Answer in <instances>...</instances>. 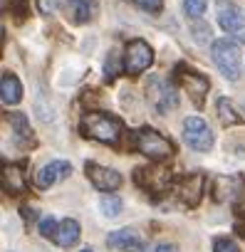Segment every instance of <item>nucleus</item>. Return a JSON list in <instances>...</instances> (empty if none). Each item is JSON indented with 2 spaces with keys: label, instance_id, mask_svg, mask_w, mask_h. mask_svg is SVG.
<instances>
[{
  "label": "nucleus",
  "instance_id": "4",
  "mask_svg": "<svg viewBox=\"0 0 245 252\" xmlns=\"http://www.w3.org/2000/svg\"><path fill=\"white\" fill-rule=\"evenodd\" d=\"M146 99L151 101V106L156 109V114H169L178 106V94L174 82H169L161 74H151L146 82Z\"/></svg>",
  "mask_w": 245,
  "mask_h": 252
},
{
  "label": "nucleus",
  "instance_id": "24",
  "mask_svg": "<svg viewBox=\"0 0 245 252\" xmlns=\"http://www.w3.org/2000/svg\"><path fill=\"white\" fill-rule=\"evenodd\" d=\"M134 3H137L139 8L149 10V13H159V10L164 8V0H134Z\"/></svg>",
  "mask_w": 245,
  "mask_h": 252
},
{
  "label": "nucleus",
  "instance_id": "13",
  "mask_svg": "<svg viewBox=\"0 0 245 252\" xmlns=\"http://www.w3.org/2000/svg\"><path fill=\"white\" fill-rule=\"evenodd\" d=\"M3 190L8 195H20L28 190L25 163H5L3 166Z\"/></svg>",
  "mask_w": 245,
  "mask_h": 252
},
{
  "label": "nucleus",
  "instance_id": "6",
  "mask_svg": "<svg viewBox=\"0 0 245 252\" xmlns=\"http://www.w3.org/2000/svg\"><path fill=\"white\" fill-rule=\"evenodd\" d=\"M154 62V50L149 47V42L144 40H132L124 50V72L129 77H137L141 72H146Z\"/></svg>",
  "mask_w": 245,
  "mask_h": 252
},
{
  "label": "nucleus",
  "instance_id": "3",
  "mask_svg": "<svg viewBox=\"0 0 245 252\" xmlns=\"http://www.w3.org/2000/svg\"><path fill=\"white\" fill-rule=\"evenodd\" d=\"M210 55H213V62L215 67L220 69V74L230 82H238L240 74H243V60H240V50L233 40L223 37V40H215L213 47H210Z\"/></svg>",
  "mask_w": 245,
  "mask_h": 252
},
{
  "label": "nucleus",
  "instance_id": "21",
  "mask_svg": "<svg viewBox=\"0 0 245 252\" xmlns=\"http://www.w3.org/2000/svg\"><path fill=\"white\" fill-rule=\"evenodd\" d=\"M213 252H240V247L230 237H215L213 240Z\"/></svg>",
  "mask_w": 245,
  "mask_h": 252
},
{
  "label": "nucleus",
  "instance_id": "9",
  "mask_svg": "<svg viewBox=\"0 0 245 252\" xmlns=\"http://www.w3.org/2000/svg\"><path fill=\"white\" fill-rule=\"evenodd\" d=\"M84 171H87V178L92 181V186H94L97 190L111 193V190H116V188L121 186V176H119L114 168H104V166H99V163H87Z\"/></svg>",
  "mask_w": 245,
  "mask_h": 252
},
{
  "label": "nucleus",
  "instance_id": "28",
  "mask_svg": "<svg viewBox=\"0 0 245 252\" xmlns=\"http://www.w3.org/2000/svg\"><path fill=\"white\" fill-rule=\"evenodd\" d=\"M20 213H23V218H25V220H28V222H30V220H35V218H37V215H35V208H30V205H25V208H23V210H20Z\"/></svg>",
  "mask_w": 245,
  "mask_h": 252
},
{
  "label": "nucleus",
  "instance_id": "17",
  "mask_svg": "<svg viewBox=\"0 0 245 252\" xmlns=\"http://www.w3.org/2000/svg\"><path fill=\"white\" fill-rule=\"evenodd\" d=\"M10 126L15 131V141L18 146H30L33 144V129H30V121L25 114H10Z\"/></svg>",
  "mask_w": 245,
  "mask_h": 252
},
{
  "label": "nucleus",
  "instance_id": "10",
  "mask_svg": "<svg viewBox=\"0 0 245 252\" xmlns=\"http://www.w3.org/2000/svg\"><path fill=\"white\" fill-rule=\"evenodd\" d=\"M203 193H206V176L203 173H191L178 186V198L186 208H196L201 203Z\"/></svg>",
  "mask_w": 245,
  "mask_h": 252
},
{
  "label": "nucleus",
  "instance_id": "25",
  "mask_svg": "<svg viewBox=\"0 0 245 252\" xmlns=\"http://www.w3.org/2000/svg\"><path fill=\"white\" fill-rule=\"evenodd\" d=\"M193 37H196V42H208L210 40V28L208 25H193Z\"/></svg>",
  "mask_w": 245,
  "mask_h": 252
},
{
  "label": "nucleus",
  "instance_id": "2",
  "mask_svg": "<svg viewBox=\"0 0 245 252\" xmlns=\"http://www.w3.org/2000/svg\"><path fill=\"white\" fill-rule=\"evenodd\" d=\"M134 149L139 154H144L149 161H166L174 154V144L164 134L151 129V126H141L134 134Z\"/></svg>",
  "mask_w": 245,
  "mask_h": 252
},
{
  "label": "nucleus",
  "instance_id": "27",
  "mask_svg": "<svg viewBox=\"0 0 245 252\" xmlns=\"http://www.w3.org/2000/svg\"><path fill=\"white\" fill-rule=\"evenodd\" d=\"M146 252H178V247H176L174 242H159V245H154V247L146 250Z\"/></svg>",
  "mask_w": 245,
  "mask_h": 252
},
{
  "label": "nucleus",
  "instance_id": "12",
  "mask_svg": "<svg viewBox=\"0 0 245 252\" xmlns=\"http://www.w3.org/2000/svg\"><path fill=\"white\" fill-rule=\"evenodd\" d=\"M106 245L114 247V250H121V252H141V250H144L141 235H139L137 230H129V227H121V230L109 232Z\"/></svg>",
  "mask_w": 245,
  "mask_h": 252
},
{
  "label": "nucleus",
  "instance_id": "22",
  "mask_svg": "<svg viewBox=\"0 0 245 252\" xmlns=\"http://www.w3.org/2000/svg\"><path fill=\"white\" fill-rule=\"evenodd\" d=\"M57 227H60V225L55 222V218H52V215H50V218H42V220H40V235H42V237H55Z\"/></svg>",
  "mask_w": 245,
  "mask_h": 252
},
{
  "label": "nucleus",
  "instance_id": "15",
  "mask_svg": "<svg viewBox=\"0 0 245 252\" xmlns=\"http://www.w3.org/2000/svg\"><path fill=\"white\" fill-rule=\"evenodd\" d=\"M0 96L8 106H15L23 99V84L13 72H3V77H0Z\"/></svg>",
  "mask_w": 245,
  "mask_h": 252
},
{
  "label": "nucleus",
  "instance_id": "11",
  "mask_svg": "<svg viewBox=\"0 0 245 252\" xmlns=\"http://www.w3.org/2000/svg\"><path fill=\"white\" fill-rule=\"evenodd\" d=\"M70 173H72V163H70V161H50V163H45V166L37 171L35 186H37V188H52L57 181L67 178Z\"/></svg>",
  "mask_w": 245,
  "mask_h": 252
},
{
  "label": "nucleus",
  "instance_id": "5",
  "mask_svg": "<svg viewBox=\"0 0 245 252\" xmlns=\"http://www.w3.org/2000/svg\"><path fill=\"white\" fill-rule=\"evenodd\" d=\"M215 13H218L220 28L245 45V13L233 3V0H218V3H215Z\"/></svg>",
  "mask_w": 245,
  "mask_h": 252
},
{
  "label": "nucleus",
  "instance_id": "18",
  "mask_svg": "<svg viewBox=\"0 0 245 252\" xmlns=\"http://www.w3.org/2000/svg\"><path fill=\"white\" fill-rule=\"evenodd\" d=\"M218 119L223 121V126H235V124H240L243 119L235 114V109H233V104L228 101V99H218Z\"/></svg>",
  "mask_w": 245,
  "mask_h": 252
},
{
  "label": "nucleus",
  "instance_id": "26",
  "mask_svg": "<svg viewBox=\"0 0 245 252\" xmlns=\"http://www.w3.org/2000/svg\"><path fill=\"white\" fill-rule=\"evenodd\" d=\"M37 8H40L42 15H50L60 8V0H37Z\"/></svg>",
  "mask_w": 245,
  "mask_h": 252
},
{
  "label": "nucleus",
  "instance_id": "23",
  "mask_svg": "<svg viewBox=\"0 0 245 252\" xmlns=\"http://www.w3.org/2000/svg\"><path fill=\"white\" fill-rule=\"evenodd\" d=\"M28 10H30V0H10V13L15 15V18H25L28 15Z\"/></svg>",
  "mask_w": 245,
  "mask_h": 252
},
{
  "label": "nucleus",
  "instance_id": "1",
  "mask_svg": "<svg viewBox=\"0 0 245 252\" xmlns=\"http://www.w3.org/2000/svg\"><path fill=\"white\" fill-rule=\"evenodd\" d=\"M82 134L99 141V144H109V146H116L121 134H124V124L121 119L111 116V114H104V111H89L82 116Z\"/></svg>",
  "mask_w": 245,
  "mask_h": 252
},
{
  "label": "nucleus",
  "instance_id": "16",
  "mask_svg": "<svg viewBox=\"0 0 245 252\" xmlns=\"http://www.w3.org/2000/svg\"><path fill=\"white\" fill-rule=\"evenodd\" d=\"M52 240H55L60 247H72V245H77V240H79V222L72 220V218L62 220Z\"/></svg>",
  "mask_w": 245,
  "mask_h": 252
},
{
  "label": "nucleus",
  "instance_id": "20",
  "mask_svg": "<svg viewBox=\"0 0 245 252\" xmlns=\"http://www.w3.org/2000/svg\"><path fill=\"white\" fill-rule=\"evenodd\" d=\"M183 10L191 20H198L206 13V0H183Z\"/></svg>",
  "mask_w": 245,
  "mask_h": 252
},
{
  "label": "nucleus",
  "instance_id": "29",
  "mask_svg": "<svg viewBox=\"0 0 245 252\" xmlns=\"http://www.w3.org/2000/svg\"><path fill=\"white\" fill-rule=\"evenodd\" d=\"M82 252H94V250H89V247H87V250H82Z\"/></svg>",
  "mask_w": 245,
  "mask_h": 252
},
{
  "label": "nucleus",
  "instance_id": "7",
  "mask_svg": "<svg viewBox=\"0 0 245 252\" xmlns=\"http://www.w3.org/2000/svg\"><path fill=\"white\" fill-rule=\"evenodd\" d=\"M176 74H178V82L186 87L191 101H193L196 106H203V99H206V94H208V89H210L208 77L201 74V72H196V69H188V67H183V64L176 67Z\"/></svg>",
  "mask_w": 245,
  "mask_h": 252
},
{
  "label": "nucleus",
  "instance_id": "8",
  "mask_svg": "<svg viewBox=\"0 0 245 252\" xmlns=\"http://www.w3.org/2000/svg\"><path fill=\"white\" fill-rule=\"evenodd\" d=\"M183 139L196 151H208L213 146V131L208 129V124L203 119H198V116H188L183 121Z\"/></svg>",
  "mask_w": 245,
  "mask_h": 252
},
{
  "label": "nucleus",
  "instance_id": "19",
  "mask_svg": "<svg viewBox=\"0 0 245 252\" xmlns=\"http://www.w3.org/2000/svg\"><path fill=\"white\" fill-rule=\"evenodd\" d=\"M99 205H102V213L106 218H116L121 213V198L114 195V193H104L102 200H99Z\"/></svg>",
  "mask_w": 245,
  "mask_h": 252
},
{
  "label": "nucleus",
  "instance_id": "14",
  "mask_svg": "<svg viewBox=\"0 0 245 252\" xmlns=\"http://www.w3.org/2000/svg\"><path fill=\"white\" fill-rule=\"evenodd\" d=\"M67 5V15L72 23L82 25V23H89L94 15H97V0H65Z\"/></svg>",
  "mask_w": 245,
  "mask_h": 252
}]
</instances>
